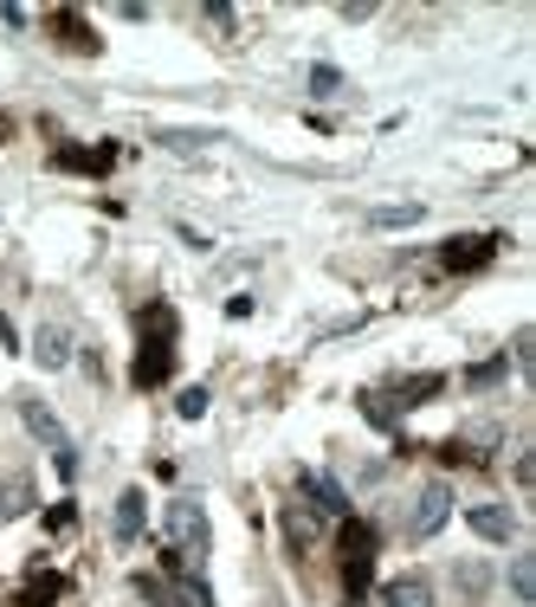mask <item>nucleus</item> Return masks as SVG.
Returning <instances> with one entry per match:
<instances>
[{"mask_svg": "<svg viewBox=\"0 0 536 607\" xmlns=\"http://www.w3.org/2000/svg\"><path fill=\"white\" fill-rule=\"evenodd\" d=\"M349 607H369V601H349Z\"/></svg>", "mask_w": 536, "mask_h": 607, "instance_id": "25", "label": "nucleus"}, {"mask_svg": "<svg viewBox=\"0 0 536 607\" xmlns=\"http://www.w3.org/2000/svg\"><path fill=\"white\" fill-rule=\"evenodd\" d=\"M305 497H310V511H323V517H349V497L337 479H323V472H305Z\"/></svg>", "mask_w": 536, "mask_h": 607, "instance_id": "11", "label": "nucleus"}, {"mask_svg": "<svg viewBox=\"0 0 536 607\" xmlns=\"http://www.w3.org/2000/svg\"><path fill=\"white\" fill-rule=\"evenodd\" d=\"M162 536H168V549L182 556V569H200V563L214 556V524H207V511H200L194 497H175V504L162 511Z\"/></svg>", "mask_w": 536, "mask_h": 607, "instance_id": "1", "label": "nucleus"}, {"mask_svg": "<svg viewBox=\"0 0 536 607\" xmlns=\"http://www.w3.org/2000/svg\"><path fill=\"white\" fill-rule=\"evenodd\" d=\"M498 381H504V356L478 362V369H465V388H478V394H485V388H498Z\"/></svg>", "mask_w": 536, "mask_h": 607, "instance_id": "18", "label": "nucleus"}, {"mask_svg": "<svg viewBox=\"0 0 536 607\" xmlns=\"http://www.w3.org/2000/svg\"><path fill=\"white\" fill-rule=\"evenodd\" d=\"M440 388H446L440 375H414V381H401V388H388V401H394V408H421V401H433Z\"/></svg>", "mask_w": 536, "mask_h": 607, "instance_id": "16", "label": "nucleus"}, {"mask_svg": "<svg viewBox=\"0 0 536 607\" xmlns=\"http://www.w3.org/2000/svg\"><path fill=\"white\" fill-rule=\"evenodd\" d=\"M59 595H65V575H59V569H33L27 582H20L13 607H52Z\"/></svg>", "mask_w": 536, "mask_h": 607, "instance_id": "8", "label": "nucleus"}, {"mask_svg": "<svg viewBox=\"0 0 536 607\" xmlns=\"http://www.w3.org/2000/svg\"><path fill=\"white\" fill-rule=\"evenodd\" d=\"M492 253H498V239H485V233H460V239H446L440 266H446V271H478Z\"/></svg>", "mask_w": 536, "mask_h": 607, "instance_id": "5", "label": "nucleus"}, {"mask_svg": "<svg viewBox=\"0 0 536 607\" xmlns=\"http://www.w3.org/2000/svg\"><path fill=\"white\" fill-rule=\"evenodd\" d=\"M45 531H78V504H52L45 511Z\"/></svg>", "mask_w": 536, "mask_h": 607, "instance_id": "22", "label": "nucleus"}, {"mask_svg": "<svg viewBox=\"0 0 536 607\" xmlns=\"http://www.w3.org/2000/svg\"><path fill=\"white\" fill-rule=\"evenodd\" d=\"M414 220H421V207H414V200H408V207H375V227H382V233L414 227Z\"/></svg>", "mask_w": 536, "mask_h": 607, "instance_id": "19", "label": "nucleus"}, {"mask_svg": "<svg viewBox=\"0 0 536 607\" xmlns=\"http://www.w3.org/2000/svg\"><path fill=\"white\" fill-rule=\"evenodd\" d=\"M0 349H20V337H13V323L0 317Z\"/></svg>", "mask_w": 536, "mask_h": 607, "instance_id": "24", "label": "nucleus"}, {"mask_svg": "<svg viewBox=\"0 0 536 607\" xmlns=\"http://www.w3.org/2000/svg\"><path fill=\"white\" fill-rule=\"evenodd\" d=\"M175 408H182V420H200V414H207V388H182V394H175Z\"/></svg>", "mask_w": 536, "mask_h": 607, "instance_id": "21", "label": "nucleus"}, {"mask_svg": "<svg viewBox=\"0 0 536 607\" xmlns=\"http://www.w3.org/2000/svg\"><path fill=\"white\" fill-rule=\"evenodd\" d=\"M337 84H343L337 65H317V72H310V91H337Z\"/></svg>", "mask_w": 536, "mask_h": 607, "instance_id": "23", "label": "nucleus"}, {"mask_svg": "<svg viewBox=\"0 0 536 607\" xmlns=\"http://www.w3.org/2000/svg\"><path fill=\"white\" fill-rule=\"evenodd\" d=\"M382 607H433V582L426 575H394L382 588Z\"/></svg>", "mask_w": 536, "mask_h": 607, "instance_id": "13", "label": "nucleus"}, {"mask_svg": "<svg viewBox=\"0 0 536 607\" xmlns=\"http://www.w3.org/2000/svg\"><path fill=\"white\" fill-rule=\"evenodd\" d=\"M446 517H453V492H446V485L433 479V485H426V492L414 497V524H408V531H414V543H426V536L440 531Z\"/></svg>", "mask_w": 536, "mask_h": 607, "instance_id": "4", "label": "nucleus"}, {"mask_svg": "<svg viewBox=\"0 0 536 607\" xmlns=\"http://www.w3.org/2000/svg\"><path fill=\"white\" fill-rule=\"evenodd\" d=\"M465 524L485 536V543H511V536H517V517H511L504 504H465Z\"/></svg>", "mask_w": 536, "mask_h": 607, "instance_id": "6", "label": "nucleus"}, {"mask_svg": "<svg viewBox=\"0 0 536 607\" xmlns=\"http://www.w3.org/2000/svg\"><path fill=\"white\" fill-rule=\"evenodd\" d=\"M52 33L65 39V45H72V52H84V59H91V52H97V33H91V27H84V13H72V7H65V13H52Z\"/></svg>", "mask_w": 536, "mask_h": 607, "instance_id": "14", "label": "nucleus"}, {"mask_svg": "<svg viewBox=\"0 0 536 607\" xmlns=\"http://www.w3.org/2000/svg\"><path fill=\"white\" fill-rule=\"evenodd\" d=\"M143 524H150V504H143V492H123V497H116V517H111L116 543H136V536H143Z\"/></svg>", "mask_w": 536, "mask_h": 607, "instance_id": "12", "label": "nucleus"}, {"mask_svg": "<svg viewBox=\"0 0 536 607\" xmlns=\"http://www.w3.org/2000/svg\"><path fill=\"white\" fill-rule=\"evenodd\" d=\"M285 531H291V543H298V549L310 543V517H305V504H285Z\"/></svg>", "mask_w": 536, "mask_h": 607, "instance_id": "20", "label": "nucleus"}, {"mask_svg": "<svg viewBox=\"0 0 536 607\" xmlns=\"http://www.w3.org/2000/svg\"><path fill=\"white\" fill-rule=\"evenodd\" d=\"M511 588H517L524 607H536V556H517V563H511Z\"/></svg>", "mask_w": 536, "mask_h": 607, "instance_id": "17", "label": "nucleus"}, {"mask_svg": "<svg viewBox=\"0 0 536 607\" xmlns=\"http://www.w3.org/2000/svg\"><path fill=\"white\" fill-rule=\"evenodd\" d=\"M375 524H362V517H343V531H337V549H343V563H375Z\"/></svg>", "mask_w": 536, "mask_h": 607, "instance_id": "7", "label": "nucleus"}, {"mask_svg": "<svg viewBox=\"0 0 536 607\" xmlns=\"http://www.w3.org/2000/svg\"><path fill=\"white\" fill-rule=\"evenodd\" d=\"M33 362L39 369H65V362H72V337H65L59 323H39L33 330Z\"/></svg>", "mask_w": 536, "mask_h": 607, "instance_id": "10", "label": "nucleus"}, {"mask_svg": "<svg viewBox=\"0 0 536 607\" xmlns=\"http://www.w3.org/2000/svg\"><path fill=\"white\" fill-rule=\"evenodd\" d=\"M116 162V143H97V150H52V168H72V175H104Z\"/></svg>", "mask_w": 536, "mask_h": 607, "instance_id": "9", "label": "nucleus"}, {"mask_svg": "<svg viewBox=\"0 0 536 607\" xmlns=\"http://www.w3.org/2000/svg\"><path fill=\"white\" fill-rule=\"evenodd\" d=\"M27 511H33V479L13 472V479L0 485V517H27Z\"/></svg>", "mask_w": 536, "mask_h": 607, "instance_id": "15", "label": "nucleus"}, {"mask_svg": "<svg viewBox=\"0 0 536 607\" xmlns=\"http://www.w3.org/2000/svg\"><path fill=\"white\" fill-rule=\"evenodd\" d=\"M136 330H143V356H136L130 381H136V388H155V381L168 375V362H175V310H168V304H150V310L136 317Z\"/></svg>", "mask_w": 536, "mask_h": 607, "instance_id": "2", "label": "nucleus"}, {"mask_svg": "<svg viewBox=\"0 0 536 607\" xmlns=\"http://www.w3.org/2000/svg\"><path fill=\"white\" fill-rule=\"evenodd\" d=\"M20 420H27V433H33L45 453H72V433H65V420L52 414L39 394H20Z\"/></svg>", "mask_w": 536, "mask_h": 607, "instance_id": "3", "label": "nucleus"}, {"mask_svg": "<svg viewBox=\"0 0 536 607\" xmlns=\"http://www.w3.org/2000/svg\"><path fill=\"white\" fill-rule=\"evenodd\" d=\"M0 136H7V130H0Z\"/></svg>", "mask_w": 536, "mask_h": 607, "instance_id": "26", "label": "nucleus"}]
</instances>
